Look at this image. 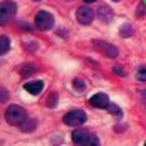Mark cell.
I'll use <instances>...</instances> for the list:
<instances>
[{
    "instance_id": "cell-1",
    "label": "cell",
    "mask_w": 146,
    "mask_h": 146,
    "mask_svg": "<svg viewBox=\"0 0 146 146\" xmlns=\"http://www.w3.org/2000/svg\"><path fill=\"white\" fill-rule=\"evenodd\" d=\"M5 119H7L9 125L20 126L22 123L27 121V111L18 105H10L9 108L5 110Z\"/></svg>"
},
{
    "instance_id": "cell-2",
    "label": "cell",
    "mask_w": 146,
    "mask_h": 146,
    "mask_svg": "<svg viewBox=\"0 0 146 146\" xmlns=\"http://www.w3.org/2000/svg\"><path fill=\"white\" fill-rule=\"evenodd\" d=\"M72 139L75 145H98V138L95 135H90L85 129H75L72 133Z\"/></svg>"
},
{
    "instance_id": "cell-3",
    "label": "cell",
    "mask_w": 146,
    "mask_h": 146,
    "mask_svg": "<svg viewBox=\"0 0 146 146\" xmlns=\"http://www.w3.org/2000/svg\"><path fill=\"white\" fill-rule=\"evenodd\" d=\"M17 13V5L13 0H3L0 5V23L5 25L9 20L13 18V15Z\"/></svg>"
},
{
    "instance_id": "cell-4",
    "label": "cell",
    "mask_w": 146,
    "mask_h": 146,
    "mask_svg": "<svg viewBox=\"0 0 146 146\" xmlns=\"http://www.w3.org/2000/svg\"><path fill=\"white\" fill-rule=\"evenodd\" d=\"M86 121V113L82 110H72L63 116V123L68 126H80Z\"/></svg>"
},
{
    "instance_id": "cell-5",
    "label": "cell",
    "mask_w": 146,
    "mask_h": 146,
    "mask_svg": "<svg viewBox=\"0 0 146 146\" xmlns=\"http://www.w3.org/2000/svg\"><path fill=\"white\" fill-rule=\"evenodd\" d=\"M53 15L45 12V10H40L35 15V25L38 30H50V28H53Z\"/></svg>"
},
{
    "instance_id": "cell-6",
    "label": "cell",
    "mask_w": 146,
    "mask_h": 146,
    "mask_svg": "<svg viewBox=\"0 0 146 146\" xmlns=\"http://www.w3.org/2000/svg\"><path fill=\"white\" fill-rule=\"evenodd\" d=\"M93 46H95L100 53L106 55L108 58H116L119 55V50L116 46L108 43V42H103V40H93Z\"/></svg>"
},
{
    "instance_id": "cell-7",
    "label": "cell",
    "mask_w": 146,
    "mask_h": 146,
    "mask_svg": "<svg viewBox=\"0 0 146 146\" xmlns=\"http://www.w3.org/2000/svg\"><path fill=\"white\" fill-rule=\"evenodd\" d=\"M76 22L78 23H82V25H90L91 22H93V18H95V12L90 9V7H86V5H82V7H78L76 9Z\"/></svg>"
},
{
    "instance_id": "cell-8",
    "label": "cell",
    "mask_w": 146,
    "mask_h": 146,
    "mask_svg": "<svg viewBox=\"0 0 146 146\" xmlns=\"http://www.w3.org/2000/svg\"><path fill=\"white\" fill-rule=\"evenodd\" d=\"M90 103L93 108H98V110H105L106 106L110 105V100H108V95L106 93H96L90 98Z\"/></svg>"
},
{
    "instance_id": "cell-9",
    "label": "cell",
    "mask_w": 146,
    "mask_h": 146,
    "mask_svg": "<svg viewBox=\"0 0 146 146\" xmlns=\"http://www.w3.org/2000/svg\"><path fill=\"white\" fill-rule=\"evenodd\" d=\"M43 86H45V83L42 82V80H35V82H27L23 85V88L30 93V95H40L42 90H43Z\"/></svg>"
},
{
    "instance_id": "cell-10",
    "label": "cell",
    "mask_w": 146,
    "mask_h": 146,
    "mask_svg": "<svg viewBox=\"0 0 146 146\" xmlns=\"http://www.w3.org/2000/svg\"><path fill=\"white\" fill-rule=\"evenodd\" d=\"M98 18H100L101 22H105V23H110L111 20H113V12L110 7H100L98 9Z\"/></svg>"
},
{
    "instance_id": "cell-11",
    "label": "cell",
    "mask_w": 146,
    "mask_h": 146,
    "mask_svg": "<svg viewBox=\"0 0 146 146\" xmlns=\"http://www.w3.org/2000/svg\"><path fill=\"white\" fill-rule=\"evenodd\" d=\"M38 70V66L33 63H27V65H23L22 68H20V75L22 76H30V75H33V73Z\"/></svg>"
},
{
    "instance_id": "cell-12",
    "label": "cell",
    "mask_w": 146,
    "mask_h": 146,
    "mask_svg": "<svg viewBox=\"0 0 146 146\" xmlns=\"http://www.w3.org/2000/svg\"><path fill=\"white\" fill-rule=\"evenodd\" d=\"M35 128H36V119H27L25 123L20 125V129L25 131V133H32V131H35Z\"/></svg>"
},
{
    "instance_id": "cell-13",
    "label": "cell",
    "mask_w": 146,
    "mask_h": 146,
    "mask_svg": "<svg viewBox=\"0 0 146 146\" xmlns=\"http://www.w3.org/2000/svg\"><path fill=\"white\" fill-rule=\"evenodd\" d=\"M9 50H10V38L7 35H2L0 36V53L7 55Z\"/></svg>"
},
{
    "instance_id": "cell-14",
    "label": "cell",
    "mask_w": 146,
    "mask_h": 146,
    "mask_svg": "<svg viewBox=\"0 0 146 146\" xmlns=\"http://www.w3.org/2000/svg\"><path fill=\"white\" fill-rule=\"evenodd\" d=\"M106 110H108L110 113L113 115V116H116V118H121L123 116V113H121V108H119L118 105H115V103H110L108 106H106Z\"/></svg>"
},
{
    "instance_id": "cell-15",
    "label": "cell",
    "mask_w": 146,
    "mask_h": 146,
    "mask_svg": "<svg viewBox=\"0 0 146 146\" xmlns=\"http://www.w3.org/2000/svg\"><path fill=\"white\" fill-rule=\"evenodd\" d=\"M119 35L123 36V38L131 36L133 35V25H131V23H125V25L121 27V30H119Z\"/></svg>"
},
{
    "instance_id": "cell-16",
    "label": "cell",
    "mask_w": 146,
    "mask_h": 146,
    "mask_svg": "<svg viewBox=\"0 0 146 146\" xmlns=\"http://www.w3.org/2000/svg\"><path fill=\"white\" fill-rule=\"evenodd\" d=\"M56 103H58V95L56 93H50V96L46 100V106L48 108H56Z\"/></svg>"
},
{
    "instance_id": "cell-17",
    "label": "cell",
    "mask_w": 146,
    "mask_h": 146,
    "mask_svg": "<svg viewBox=\"0 0 146 146\" xmlns=\"http://www.w3.org/2000/svg\"><path fill=\"white\" fill-rule=\"evenodd\" d=\"M73 88L78 90V91H83L85 90V82H83L82 78H75L73 80Z\"/></svg>"
},
{
    "instance_id": "cell-18",
    "label": "cell",
    "mask_w": 146,
    "mask_h": 146,
    "mask_svg": "<svg viewBox=\"0 0 146 146\" xmlns=\"http://www.w3.org/2000/svg\"><path fill=\"white\" fill-rule=\"evenodd\" d=\"M113 73H115V75H118V76H126V75H128L126 70H125L121 65H115V66H113Z\"/></svg>"
},
{
    "instance_id": "cell-19",
    "label": "cell",
    "mask_w": 146,
    "mask_h": 146,
    "mask_svg": "<svg viewBox=\"0 0 146 146\" xmlns=\"http://www.w3.org/2000/svg\"><path fill=\"white\" fill-rule=\"evenodd\" d=\"M136 78H138V82H146V68L145 66H141L136 72Z\"/></svg>"
},
{
    "instance_id": "cell-20",
    "label": "cell",
    "mask_w": 146,
    "mask_h": 146,
    "mask_svg": "<svg viewBox=\"0 0 146 146\" xmlns=\"http://www.w3.org/2000/svg\"><path fill=\"white\" fill-rule=\"evenodd\" d=\"M145 13H146L145 2H141V3H139V7H138V10H136V17H138V18H141V17H145Z\"/></svg>"
},
{
    "instance_id": "cell-21",
    "label": "cell",
    "mask_w": 146,
    "mask_h": 146,
    "mask_svg": "<svg viewBox=\"0 0 146 146\" xmlns=\"http://www.w3.org/2000/svg\"><path fill=\"white\" fill-rule=\"evenodd\" d=\"M7 98H9V93H7V90H5V88H2V103H5V101H7Z\"/></svg>"
},
{
    "instance_id": "cell-22",
    "label": "cell",
    "mask_w": 146,
    "mask_h": 146,
    "mask_svg": "<svg viewBox=\"0 0 146 146\" xmlns=\"http://www.w3.org/2000/svg\"><path fill=\"white\" fill-rule=\"evenodd\" d=\"M20 28H22V30H27V32H30V30H32L28 23H22V25H20Z\"/></svg>"
},
{
    "instance_id": "cell-23",
    "label": "cell",
    "mask_w": 146,
    "mask_h": 146,
    "mask_svg": "<svg viewBox=\"0 0 146 146\" xmlns=\"http://www.w3.org/2000/svg\"><path fill=\"white\" fill-rule=\"evenodd\" d=\"M85 3H93V2H96V0H83Z\"/></svg>"
},
{
    "instance_id": "cell-24",
    "label": "cell",
    "mask_w": 146,
    "mask_h": 146,
    "mask_svg": "<svg viewBox=\"0 0 146 146\" xmlns=\"http://www.w3.org/2000/svg\"><path fill=\"white\" fill-rule=\"evenodd\" d=\"M141 95H143V96L146 98V90H145V91H141Z\"/></svg>"
},
{
    "instance_id": "cell-25",
    "label": "cell",
    "mask_w": 146,
    "mask_h": 146,
    "mask_svg": "<svg viewBox=\"0 0 146 146\" xmlns=\"http://www.w3.org/2000/svg\"><path fill=\"white\" fill-rule=\"evenodd\" d=\"M113 2H121V0H113Z\"/></svg>"
},
{
    "instance_id": "cell-26",
    "label": "cell",
    "mask_w": 146,
    "mask_h": 146,
    "mask_svg": "<svg viewBox=\"0 0 146 146\" xmlns=\"http://www.w3.org/2000/svg\"><path fill=\"white\" fill-rule=\"evenodd\" d=\"M35 2H38V0H35Z\"/></svg>"
}]
</instances>
